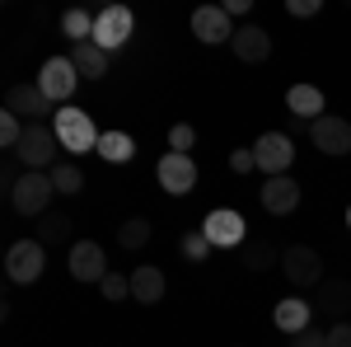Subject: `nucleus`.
Wrapping results in <instances>:
<instances>
[{
    "label": "nucleus",
    "mask_w": 351,
    "mask_h": 347,
    "mask_svg": "<svg viewBox=\"0 0 351 347\" xmlns=\"http://www.w3.org/2000/svg\"><path fill=\"white\" fill-rule=\"evenodd\" d=\"M52 132H56V141H61V150H66V155L99 150V127H94V117H89V113H80V108H71V104L56 108Z\"/></svg>",
    "instance_id": "1"
},
{
    "label": "nucleus",
    "mask_w": 351,
    "mask_h": 347,
    "mask_svg": "<svg viewBox=\"0 0 351 347\" xmlns=\"http://www.w3.org/2000/svg\"><path fill=\"white\" fill-rule=\"evenodd\" d=\"M56 150H61V141H56L52 122H28L24 141H19L10 155L24 164V169H38V174H47V169L56 164Z\"/></svg>",
    "instance_id": "2"
},
{
    "label": "nucleus",
    "mask_w": 351,
    "mask_h": 347,
    "mask_svg": "<svg viewBox=\"0 0 351 347\" xmlns=\"http://www.w3.org/2000/svg\"><path fill=\"white\" fill-rule=\"evenodd\" d=\"M52 197H56L52 174H38V169H24L19 183L10 188V207H14L19 216H47Z\"/></svg>",
    "instance_id": "3"
},
{
    "label": "nucleus",
    "mask_w": 351,
    "mask_h": 347,
    "mask_svg": "<svg viewBox=\"0 0 351 347\" xmlns=\"http://www.w3.org/2000/svg\"><path fill=\"white\" fill-rule=\"evenodd\" d=\"M75 85H80V71H75V61H71V56H47V61H43V71H38V89H43L56 108L71 104Z\"/></svg>",
    "instance_id": "4"
},
{
    "label": "nucleus",
    "mask_w": 351,
    "mask_h": 347,
    "mask_svg": "<svg viewBox=\"0 0 351 347\" xmlns=\"http://www.w3.org/2000/svg\"><path fill=\"white\" fill-rule=\"evenodd\" d=\"M43 267H47V244H43V240L10 244V254H5V277H10V282L28 287V282H38V277H43Z\"/></svg>",
    "instance_id": "5"
},
{
    "label": "nucleus",
    "mask_w": 351,
    "mask_h": 347,
    "mask_svg": "<svg viewBox=\"0 0 351 347\" xmlns=\"http://www.w3.org/2000/svg\"><path fill=\"white\" fill-rule=\"evenodd\" d=\"M281 272H286V282L291 287H319L324 282V254L319 249H309V244H291L286 254H281Z\"/></svg>",
    "instance_id": "6"
},
{
    "label": "nucleus",
    "mask_w": 351,
    "mask_h": 347,
    "mask_svg": "<svg viewBox=\"0 0 351 347\" xmlns=\"http://www.w3.org/2000/svg\"><path fill=\"white\" fill-rule=\"evenodd\" d=\"M132 28H136L132 10H127V5H108V10L94 14V38H89V43H99L104 52H117V47L132 38Z\"/></svg>",
    "instance_id": "7"
},
{
    "label": "nucleus",
    "mask_w": 351,
    "mask_h": 347,
    "mask_svg": "<svg viewBox=\"0 0 351 347\" xmlns=\"http://www.w3.org/2000/svg\"><path fill=\"white\" fill-rule=\"evenodd\" d=\"M253 155H258V169L267 174V179H281V174H291V160H295V141L286 132H263L253 141Z\"/></svg>",
    "instance_id": "8"
},
{
    "label": "nucleus",
    "mask_w": 351,
    "mask_h": 347,
    "mask_svg": "<svg viewBox=\"0 0 351 347\" xmlns=\"http://www.w3.org/2000/svg\"><path fill=\"white\" fill-rule=\"evenodd\" d=\"M155 179L169 197H188L197 188V160L192 155H178V150H164L160 164H155Z\"/></svg>",
    "instance_id": "9"
},
{
    "label": "nucleus",
    "mask_w": 351,
    "mask_h": 347,
    "mask_svg": "<svg viewBox=\"0 0 351 347\" xmlns=\"http://www.w3.org/2000/svg\"><path fill=\"white\" fill-rule=\"evenodd\" d=\"M192 38L197 43H234V19L225 14V5H197L192 10Z\"/></svg>",
    "instance_id": "10"
},
{
    "label": "nucleus",
    "mask_w": 351,
    "mask_h": 347,
    "mask_svg": "<svg viewBox=\"0 0 351 347\" xmlns=\"http://www.w3.org/2000/svg\"><path fill=\"white\" fill-rule=\"evenodd\" d=\"M309 141L324 150V155H351V122L337 117V113H324L319 122H309Z\"/></svg>",
    "instance_id": "11"
},
{
    "label": "nucleus",
    "mask_w": 351,
    "mask_h": 347,
    "mask_svg": "<svg viewBox=\"0 0 351 347\" xmlns=\"http://www.w3.org/2000/svg\"><path fill=\"white\" fill-rule=\"evenodd\" d=\"M66 263H71V277H75V282H104V277L112 272L104 244H94V240H75Z\"/></svg>",
    "instance_id": "12"
},
{
    "label": "nucleus",
    "mask_w": 351,
    "mask_h": 347,
    "mask_svg": "<svg viewBox=\"0 0 351 347\" xmlns=\"http://www.w3.org/2000/svg\"><path fill=\"white\" fill-rule=\"evenodd\" d=\"M5 113H14V117H24V122H43L47 113L56 117V104L38 89V80H33V85H14V89L5 94Z\"/></svg>",
    "instance_id": "13"
},
{
    "label": "nucleus",
    "mask_w": 351,
    "mask_h": 347,
    "mask_svg": "<svg viewBox=\"0 0 351 347\" xmlns=\"http://www.w3.org/2000/svg\"><path fill=\"white\" fill-rule=\"evenodd\" d=\"M202 235L211 240V249H234V244H243L248 225H243L239 212L220 207V212H206V221H202Z\"/></svg>",
    "instance_id": "14"
},
{
    "label": "nucleus",
    "mask_w": 351,
    "mask_h": 347,
    "mask_svg": "<svg viewBox=\"0 0 351 347\" xmlns=\"http://www.w3.org/2000/svg\"><path fill=\"white\" fill-rule=\"evenodd\" d=\"M234 56L239 61H248V66H258V61H267L271 56V33L267 28H258V24H243V28H234Z\"/></svg>",
    "instance_id": "15"
},
{
    "label": "nucleus",
    "mask_w": 351,
    "mask_h": 347,
    "mask_svg": "<svg viewBox=\"0 0 351 347\" xmlns=\"http://www.w3.org/2000/svg\"><path fill=\"white\" fill-rule=\"evenodd\" d=\"M309 320H314V305H309V300H300V295H286V300H276V310H271V324H276L286 338L304 333V328H309Z\"/></svg>",
    "instance_id": "16"
},
{
    "label": "nucleus",
    "mask_w": 351,
    "mask_h": 347,
    "mask_svg": "<svg viewBox=\"0 0 351 347\" xmlns=\"http://www.w3.org/2000/svg\"><path fill=\"white\" fill-rule=\"evenodd\" d=\"M263 207H267L271 216H291L300 207V183L286 179V174H281V179H267V183H263Z\"/></svg>",
    "instance_id": "17"
},
{
    "label": "nucleus",
    "mask_w": 351,
    "mask_h": 347,
    "mask_svg": "<svg viewBox=\"0 0 351 347\" xmlns=\"http://www.w3.org/2000/svg\"><path fill=\"white\" fill-rule=\"evenodd\" d=\"M286 108L295 117H304V122H319L324 117V89L319 85H291L286 89Z\"/></svg>",
    "instance_id": "18"
},
{
    "label": "nucleus",
    "mask_w": 351,
    "mask_h": 347,
    "mask_svg": "<svg viewBox=\"0 0 351 347\" xmlns=\"http://www.w3.org/2000/svg\"><path fill=\"white\" fill-rule=\"evenodd\" d=\"M71 61H75L80 80H104L108 76V52L99 43H71Z\"/></svg>",
    "instance_id": "19"
},
{
    "label": "nucleus",
    "mask_w": 351,
    "mask_h": 347,
    "mask_svg": "<svg viewBox=\"0 0 351 347\" xmlns=\"http://www.w3.org/2000/svg\"><path fill=\"white\" fill-rule=\"evenodd\" d=\"M132 300H141V305H160L164 300V272L150 263H141L132 272Z\"/></svg>",
    "instance_id": "20"
},
{
    "label": "nucleus",
    "mask_w": 351,
    "mask_h": 347,
    "mask_svg": "<svg viewBox=\"0 0 351 347\" xmlns=\"http://www.w3.org/2000/svg\"><path fill=\"white\" fill-rule=\"evenodd\" d=\"M99 155H104L108 164H127L136 155V141L127 132H104L99 136Z\"/></svg>",
    "instance_id": "21"
},
{
    "label": "nucleus",
    "mask_w": 351,
    "mask_h": 347,
    "mask_svg": "<svg viewBox=\"0 0 351 347\" xmlns=\"http://www.w3.org/2000/svg\"><path fill=\"white\" fill-rule=\"evenodd\" d=\"M47 174H52L56 192H66V197H75V192L84 188V169H80L75 160H56L52 169H47Z\"/></svg>",
    "instance_id": "22"
},
{
    "label": "nucleus",
    "mask_w": 351,
    "mask_h": 347,
    "mask_svg": "<svg viewBox=\"0 0 351 347\" xmlns=\"http://www.w3.org/2000/svg\"><path fill=\"white\" fill-rule=\"evenodd\" d=\"M71 230H75V225H71V216L47 212L43 221H38V235H33V240H43V244H66V240H71Z\"/></svg>",
    "instance_id": "23"
},
{
    "label": "nucleus",
    "mask_w": 351,
    "mask_h": 347,
    "mask_svg": "<svg viewBox=\"0 0 351 347\" xmlns=\"http://www.w3.org/2000/svg\"><path fill=\"white\" fill-rule=\"evenodd\" d=\"M61 33H66L71 43H89V38H94V14H89V10H66V14H61Z\"/></svg>",
    "instance_id": "24"
},
{
    "label": "nucleus",
    "mask_w": 351,
    "mask_h": 347,
    "mask_svg": "<svg viewBox=\"0 0 351 347\" xmlns=\"http://www.w3.org/2000/svg\"><path fill=\"white\" fill-rule=\"evenodd\" d=\"M324 310L337 315V320H347L351 315V282H328L324 287Z\"/></svg>",
    "instance_id": "25"
},
{
    "label": "nucleus",
    "mask_w": 351,
    "mask_h": 347,
    "mask_svg": "<svg viewBox=\"0 0 351 347\" xmlns=\"http://www.w3.org/2000/svg\"><path fill=\"white\" fill-rule=\"evenodd\" d=\"M145 240H150V221H145V216L122 221V230H117V244H122V249H141Z\"/></svg>",
    "instance_id": "26"
},
{
    "label": "nucleus",
    "mask_w": 351,
    "mask_h": 347,
    "mask_svg": "<svg viewBox=\"0 0 351 347\" xmlns=\"http://www.w3.org/2000/svg\"><path fill=\"white\" fill-rule=\"evenodd\" d=\"M24 132H28L24 117H14V113H0V146H5V150H14V146L24 141Z\"/></svg>",
    "instance_id": "27"
},
{
    "label": "nucleus",
    "mask_w": 351,
    "mask_h": 347,
    "mask_svg": "<svg viewBox=\"0 0 351 347\" xmlns=\"http://www.w3.org/2000/svg\"><path fill=\"white\" fill-rule=\"evenodd\" d=\"M183 258H188V263H206V258H211V240H206L202 230H188V235H183Z\"/></svg>",
    "instance_id": "28"
},
{
    "label": "nucleus",
    "mask_w": 351,
    "mask_h": 347,
    "mask_svg": "<svg viewBox=\"0 0 351 347\" xmlns=\"http://www.w3.org/2000/svg\"><path fill=\"white\" fill-rule=\"evenodd\" d=\"M192 146H197V127H188V122H173V127H169V150L188 155Z\"/></svg>",
    "instance_id": "29"
},
{
    "label": "nucleus",
    "mask_w": 351,
    "mask_h": 347,
    "mask_svg": "<svg viewBox=\"0 0 351 347\" xmlns=\"http://www.w3.org/2000/svg\"><path fill=\"white\" fill-rule=\"evenodd\" d=\"M99 287H104V295H108V300H127V295H132V277H122V272H108Z\"/></svg>",
    "instance_id": "30"
},
{
    "label": "nucleus",
    "mask_w": 351,
    "mask_h": 347,
    "mask_svg": "<svg viewBox=\"0 0 351 347\" xmlns=\"http://www.w3.org/2000/svg\"><path fill=\"white\" fill-rule=\"evenodd\" d=\"M230 169H234V174H253V169H258V155H253V146H239V150L230 155Z\"/></svg>",
    "instance_id": "31"
},
{
    "label": "nucleus",
    "mask_w": 351,
    "mask_h": 347,
    "mask_svg": "<svg viewBox=\"0 0 351 347\" xmlns=\"http://www.w3.org/2000/svg\"><path fill=\"white\" fill-rule=\"evenodd\" d=\"M271 258H276V254H271V244H253V249H248V258H243V263L253 267V272H263V267H271Z\"/></svg>",
    "instance_id": "32"
},
{
    "label": "nucleus",
    "mask_w": 351,
    "mask_h": 347,
    "mask_svg": "<svg viewBox=\"0 0 351 347\" xmlns=\"http://www.w3.org/2000/svg\"><path fill=\"white\" fill-rule=\"evenodd\" d=\"M324 10V0H286V14H295V19H314Z\"/></svg>",
    "instance_id": "33"
},
{
    "label": "nucleus",
    "mask_w": 351,
    "mask_h": 347,
    "mask_svg": "<svg viewBox=\"0 0 351 347\" xmlns=\"http://www.w3.org/2000/svg\"><path fill=\"white\" fill-rule=\"evenodd\" d=\"M291 347H328V328H304L291 338Z\"/></svg>",
    "instance_id": "34"
},
{
    "label": "nucleus",
    "mask_w": 351,
    "mask_h": 347,
    "mask_svg": "<svg viewBox=\"0 0 351 347\" xmlns=\"http://www.w3.org/2000/svg\"><path fill=\"white\" fill-rule=\"evenodd\" d=\"M328 347H351V324L347 320H337L328 328Z\"/></svg>",
    "instance_id": "35"
},
{
    "label": "nucleus",
    "mask_w": 351,
    "mask_h": 347,
    "mask_svg": "<svg viewBox=\"0 0 351 347\" xmlns=\"http://www.w3.org/2000/svg\"><path fill=\"white\" fill-rule=\"evenodd\" d=\"M248 5H253V0H225V14H230V19H234V14H248Z\"/></svg>",
    "instance_id": "36"
},
{
    "label": "nucleus",
    "mask_w": 351,
    "mask_h": 347,
    "mask_svg": "<svg viewBox=\"0 0 351 347\" xmlns=\"http://www.w3.org/2000/svg\"><path fill=\"white\" fill-rule=\"evenodd\" d=\"M347 230H351V207H347Z\"/></svg>",
    "instance_id": "37"
}]
</instances>
